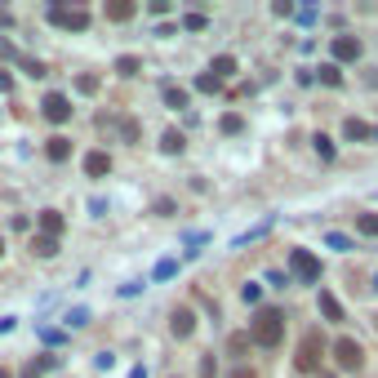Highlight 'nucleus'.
<instances>
[{"mask_svg": "<svg viewBox=\"0 0 378 378\" xmlns=\"http://www.w3.org/2000/svg\"><path fill=\"white\" fill-rule=\"evenodd\" d=\"M267 227H272V218H267V223H259V227H254V231H245V236H236V240H231V245H249V240H259V236H267Z\"/></svg>", "mask_w": 378, "mask_h": 378, "instance_id": "b1692460", "label": "nucleus"}, {"mask_svg": "<svg viewBox=\"0 0 378 378\" xmlns=\"http://www.w3.org/2000/svg\"><path fill=\"white\" fill-rule=\"evenodd\" d=\"M129 378H147V370H143V365H138V370H129Z\"/></svg>", "mask_w": 378, "mask_h": 378, "instance_id": "a19ab883", "label": "nucleus"}, {"mask_svg": "<svg viewBox=\"0 0 378 378\" xmlns=\"http://www.w3.org/2000/svg\"><path fill=\"white\" fill-rule=\"evenodd\" d=\"M240 298H245V303H249V307H254V303H259V298H263V285H254V280H249V285H245V289H240Z\"/></svg>", "mask_w": 378, "mask_h": 378, "instance_id": "72a5a7b5", "label": "nucleus"}, {"mask_svg": "<svg viewBox=\"0 0 378 378\" xmlns=\"http://www.w3.org/2000/svg\"><path fill=\"white\" fill-rule=\"evenodd\" d=\"M227 347H231V356H240V351L249 347V334H231V343H227Z\"/></svg>", "mask_w": 378, "mask_h": 378, "instance_id": "c9c22d12", "label": "nucleus"}, {"mask_svg": "<svg viewBox=\"0 0 378 378\" xmlns=\"http://www.w3.org/2000/svg\"><path fill=\"white\" fill-rule=\"evenodd\" d=\"M0 259H5V236H0Z\"/></svg>", "mask_w": 378, "mask_h": 378, "instance_id": "c03bdc74", "label": "nucleus"}, {"mask_svg": "<svg viewBox=\"0 0 378 378\" xmlns=\"http://www.w3.org/2000/svg\"><path fill=\"white\" fill-rule=\"evenodd\" d=\"M280 338H285V312H276V307H259V316L249 321V343H259V347H276Z\"/></svg>", "mask_w": 378, "mask_h": 378, "instance_id": "f257e3e1", "label": "nucleus"}, {"mask_svg": "<svg viewBox=\"0 0 378 378\" xmlns=\"http://www.w3.org/2000/svg\"><path fill=\"white\" fill-rule=\"evenodd\" d=\"M85 174H89V178H107V174H112V156H107V152H85Z\"/></svg>", "mask_w": 378, "mask_h": 378, "instance_id": "1a4fd4ad", "label": "nucleus"}, {"mask_svg": "<svg viewBox=\"0 0 378 378\" xmlns=\"http://www.w3.org/2000/svg\"><path fill=\"white\" fill-rule=\"evenodd\" d=\"M182 147H187V138H182L178 129H165V133H161V152H165V156H178Z\"/></svg>", "mask_w": 378, "mask_h": 378, "instance_id": "dca6fc26", "label": "nucleus"}, {"mask_svg": "<svg viewBox=\"0 0 378 378\" xmlns=\"http://www.w3.org/2000/svg\"><path fill=\"white\" fill-rule=\"evenodd\" d=\"M356 231L361 236H378V214H356Z\"/></svg>", "mask_w": 378, "mask_h": 378, "instance_id": "aec40b11", "label": "nucleus"}, {"mask_svg": "<svg viewBox=\"0 0 378 378\" xmlns=\"http://www.w3.org/2000/svg\"><path fill=\"white\" fill-rule=\"evenodd\" d=\"M343 138H347V143H370V138H374V129L365 125L361 116H347V120H343Z\"/></svg>", "mask_w": 378, "mask_h": 378, "instance_id": "9d476101", "label": "nucleus"}, {"mask_svg": "<svg viewBox=\"0 0 378 378\" xmlns=\"http://www.w3.org/2000/svg\"><path fill=\"white\" fill-rule=\"evenodd\" d=\"M312 147H316V156H321V161H334V143H329L325 133H316V138H312Z\"/></svg>", "mask_w": 378, "mask_h": 378, "instance_id": "5701e85b", "label": "nucleus"}, {"mask_svg": "<svg viewBox=\"0 0 378 378\" xmlns=\"http://www.w3.org/2000/svg\"><path fill=\"white\" fill-rule=\"evenodd\" d=\"M289 272H294L303 285H316L321 280V259L312 249H289Z\"/></svg>", "mask_w": 378, "mask_h": 378, "instance_id": "20e7f679", "label": "nucleus"}, {"mask_svg": "<svg viewBox=\"0 0 378 378\" xmlns=\"http://www.w3.org/2000/svg\"><path fill=\"white\" fill-rule=\"evenodd\" d=\"M361 54H365V45L356 41V36H334V58L338 63H356Z\"/></svg>", "mask_w": 378, "mask_h": 378, "instance_id": "6e6552de", "label": "nucleus"}, {"mask_svg": "<svg viewBox=\"0 0 378 378\" xmlns=\"http://www.w3.org/2000/svg\"><path fill=\"white\" fill-rule=\"evenodd\" d=\"M231 378H254V374H249V370H236V374H231Z\"/></svg>", "mask_w": 378, "mask_h": 378, "instance_id": "79ce46f5", "label": "nucleus"}, {"mask_svg": "<svg viewBox=\"0 0 378 378\" xmlns=\"http://www.w3.org/2000/svg\"><path fill=\"white\" fill-rule=\"evenodd\" d=\"M138 67H143V63H138L133 54H120V58H116V71H120V76H138Z\"/></svg>", "mask_w": 378, "mask_h": 378, "instance_id": "412c9836", "label": "nucleus"}, {"mask_svg": "<svg viewBox=\"0 0 378 378\" xmlns=\"http://www.w3.org/2000/svg\"><path fill=\"white\" fill-rule=\"evenodd\" d=\"M58 370V356H36L27 370H22V378H45V374H54Z\"/></svg>", "mask_w": 378, "mask_h": 378, "instance_id": "ddd939ff", "label": "nucleus"}, {"mask_svg": "<svg viewBox=\"0 0 378 378\" xmlns=\"http://www.w3.org/2000/svg\"><path fill=\"white\" fill-rule=\"evenodd\" d=\"M174 272H178V263H174V259H165V263H156V272H152V276H156V280H169Z\"/></svg>", "mask_w": 378, "mask_h": 378, "instance_id": "c85d7f7f", "label": "nucleus"}, {"mask_svg": "<svg viewBox=\"0 0 378 378\" xmlns=\"http://www.w3.org/2000/svg\"><path fill=\"white\" fill-rule=\"evenodd\" d=\"M107 18H112V22H129L133 5H129V0H112V5H107Z\"/></svg>", "mask_w": 378, "mask_h": 378, "instance_id": "a211bd4d", "label": "nucleus"}, {"mask_svg": "<svg viewBox=\"0 0 378 378\" xmlns=\"http://www.w3.org/2000/svg\"><path fill=\"white\" fill-rule=\"evenodd\" d=\"M325 245H329V249H351V240L343 236V231H329V236H325Z\"/></svg>", "mask_w": 378, "mask_h": 378, "instance_id": "7c9ffc66", "label": "nucleus"}, {"mask_svg": "<svg viewBox=\"0 0 378 378\" xmlns=\"http://www.w3.org/2000/svg\"><path fill=\"white\" fill-rule=\"evenodd\" d=\"M0 58H5V63L14 58V63H18V45H14V41H5V36H0Z\"/></svg>", "mask_w": 378, "mask_h": 378, "instance_id": "f704fd0d", "label": "nucleus"}, {"mask_svg": "<svg viewBox=\"0 0 378 378\" xmlns=\"http://www.w3.org/2000/svg\"><path fill=\"white\" fill-rule=\"evenodd\" d=\"M240 129H245V120H240L236 112H227L223 116V133H240Z\"/></svg>", "mask_w": 378, "mask_h": 378, "instance_id": "c756f323", "label": "nucleus"}, {"mask_svg": "<svg viewBox=\"0 0 378 378\" xmlns=\"http://www.w3.org/2000/svg\"><path fill=\"white\" fill-rule=\"evenodd\" d=\"M201 378H218V365H214V356H201Z\"/></svg>", "mask_w": 378, "mask_h": 378, "instance_id": "e433bc0d", "label": "nucleus"}, {"mask_svg": "<svg viewBox=\"0 0 378 378\" xmlns=\"http://www.w3.org/2000/svg\"><path fill=\"white\" fill-rule=\"evenodd\" d=\"M45 18H50L54 27H63V31H85L89 27V9H71V5H50Z\"/></svg>", "mask_w": 378, "mask_h": 378, "instance_id": "7ed1b4c3", "label": "nucleus"}, {"mask_svg": "<svg viewBox=\"0 0 378 378\" xmlns=\"http://www.w3.org/2000/svg\"><path fill=\"white\" fill-rule=\"evenodd\" d=\"M76 89L80 94H99V76H76Z\"/></svg>", "mask_w": 378, "mask_h": 378, "instance_id": "473e14b6", "label": "nucleus"}, {"mask_svg": "<svg viewBox=\"0 0 378 378\" xmlns=\"http://www.w3.org/2000/svg\"><path fill=\"white\" fill-rule=\"evenodd\" d=\"M67 325H71V329L89 325V307H71V312H67Z\"/></svg>", "mask_w": 378, "mask_h": 378, "instance_id": "a878e982", "label": "nucleus"}, {"mask_svg": "<svg viewBox=\"0 0 378 378\" xmlns=\"http://www.w3.org/2000/svg\"><path fill=\"white\" fill-rule=\"evenodd\" d=\"M374 289H378V276H374Z\"/></svg>", "mask_w": 378, "mask_h": 378, "instance_id": "a18cd8bd", "label": "nucleus"}, {"mask_svg": "<svg viewBox=\"0 0 378 378\" xmlns=\"http://www.w3.org/2000/svg\"><path fill=\"white\" fill-rule=\"evenodd\" d=\"M14 89H18V80L9 76V71H0V94H14Z\"/></svg>", "mask_w": 378, "mask_h": 378, "instance_id": "4c0bfd02", "label": "nucleus"}, {"mask_svg": "<svg viewBox=\"0 0 378 378\" xmlns=\"http://www.w3.org/2000/svg\"><path fill=\"white\" fill-rule=\"evenodd\" d=\"M334 365H338V370H347V374L365 365V351H361L356 338H338V343H334Z\"/></svg>", "mask_w": 378, "mask_h": 378, "instance_id": "39448f33", "label": "nucleus"}, {"mask_svg": "<svg viewBox=\"0 0 378 378\" xmlns=\"http://www.w3.org/2000/svg\"><path fill=\"white\" fill-rule=\"evenodd\" d=\"M41 116L50 120V125H63V120L71 116V99H67V94H58V89H50L41 99Z\"/></svg>", "mask_w": 378, "mask_h": 378, "instance_id": "423d86ee", "label": "nucleus"}, {"mask_svg": "<svg viewBox=\"0 0 378 378\" xmlns=\"http://www.w3.org/2000/svg\"><path fill=\"white\" fill-rule=\"evenodd\" d=\"M196 89L201 94H218V89H223V80H214L210 71H205V76H196Z\"/></svg>", "mask_w": 378, "mask_h": 378, "instance_id": "393cba45", "label": "nucleus"}, {"mask_svg": "<svg viewBox=\"0 0 378 378\" xmlns=\"http://www.w3.org/2000/svg\"><path fill=\"white\" fill-rule=\"evenodd\" d=\"M45 156H50L54 165H63L67 156H71V138H63V133H54V138L45 143Z\"/></svg>", "mask_w": 378, "mask_h": 378, "instance_id": "9b49d317", "label": "nucleus"}, {"mask_svg": "<svg viewBox=\"0 0 378 378\" xmlns=\"http://www.w3.org/2000/svg\"><path fill=\"white\" fill-rule=\"evenodd\" d=\"M14 325H18V316H0V334H9Z\"/></svg>", "mask_w": 378, "mask_h": 378, "instance_id": "ea45409f", "label": "nucleus"}, {"mask_svg": "<svg viewBox=\"0 0 378 378\" xmlns=\"http://www.w3.org/2000/svg\"><path fill=\"white\" fill-rule=\"evenodd\" d=\"M120 133H125V138L133 143V138H138V120H125V125H120Z\"/></svg>", "mask_w": 378, "mask_h": 378, "instance_id": "58836bf2", "label": "nucleus"}, {"mask_svg": "<svg viewBox=\"0 0 378 378\" xmlns=\"http://www.w3.org/2000/svg\"><path fill=\"white\" fill-rule=\"evenodd\" d=\"M41 338H45V343H54V347H63V343H67L63 329H50V325H41Z\"/></svg>", "mask_w": 378, "mask_h": 378, "instance_id": "bb28decb", "label": "nucleus"}, {"mask_svg": "<svg viewBox=\"0 0 378 378\" xmlns=\"http://www.w3.org/2000/svg\"><path fill=\"white\" fill-rule=\"evenodd\" d=\"M165 107L182 112V107H187V89H178V85H165Z\"/></svg>", "mask_w": 378, "mask_h": 378, "instance_id": "6ab92c4d", "label": "nucleus"}, {"mask_svg": "<svg viewBox=\"0 0 378 378\" xmlns=\"http://www.w3.org/2000/svg\"><path fill=\"white\" fill-rule=\"evenodd\" d=\"M210 76H214V80L236 76V58H231V54H218V58H214V67H210Z\"/></svg>", "mask_w": 378, "mask_h": 378, "instance_id": "4468645a", "label": "nucleus"}, {"mask_svg": "<svg viewBox=\"0 0 378 378\" xmlns=\"http://www.w3.org/2000/svg\"><path fill=\"white\" fill-rule=\"evenodd\" d=\"M321 80L329 85V89H338V85H343V71H338V63H325V67H321Z\"/></svg>", "mask_w": 378, "mask_h": 378, "instance_id": "4be33fe9", "label": "nucleus"}, {"mask_svg": "<svg viewBox=\"0 0 378 378\" xmlns=\"http://www.w3.org/2000/svg\"><path fill=\"white\" fill-rule=\"evenodd\" d=\"M321 356H325V338H321V329H307V334H303V343H298L294 365H298L303 374H316V370H321Z\"/></svg>", "mask_w": 378, "mask_h": 378, "instance_id": "f03ea898", "label": "nucleus"}, {"mask_svg": "<svg viewBox=\"0 0 378 378\" xmlns=\"http://www.w3.org/2000/svg\"><path fill=\"white\" fill-rule=\"evenodd\" d=\"M41 227H45V236H63V214L58 210H41Z\"/></svg>", "mask_w": 378, "mask_h": 378, "instance_id": "2eb2a0df", "label": "nucleus"}, {"mask_svg": "<svg viewBox=\"0 0 378 378\" xmlns=\"http://www.w3.org/2000/svg\"><path fill=\"white\" fill-rule=\"evenodd\" d=\"M18 67L27 71V76H45V63H36V58H18Z\"/></svg>", "mask_w": 378, "mask_h": 378, "instance_id": "2f4dec72", "label": "nucleus"}, {"mask_svg": "<svg viewBox=\"0 0 378 378\" xmlns=\"http://www.w3.org/2000/svg\"><path fill=\"white\" fill-rule=\"evenodd\" d=\"M0 378H14V374H9V370H5V365H0Z\"/></svg>", "mask_w": 378, "mask_h": 378, "instance_id": "37998d69", "label": "nucleus"}, {"mask_svg": "<svg viewBox=\"0 0 378 378\" xmlns=\"http://www.w3.org/2000/svg\"><path fill=\"white\" fill-rule=\"evenodd\" d=\"M31 254H36V259H54V254H58V240H54V236H36V240H31Z\"/></svg>", "mask_w": 378, "mask_h": 378, "instance_id": "f3484780", "label": "nucleus"}, {"mask_svg": "<svg viewBox=\"0 0 378 378\" xmlns=\"http://www.w3.org/2000/svg\"><path fill=\"white\" fill-rule=\"evenodd\" d=\"M169 334H174V338H191V334H196V312H191V307H174V312H169Z\"/></svg>", "mask_w": 378, "mask_h": 378, "instance_id": "0eeeda50", "label": "nucleus"}, {"mask_svg": "<svg viewBox=\"0 0 378 378\" xmlns=\"http://www.w3.org/2000/svg\"><path fill=\"white\" fill-rule=\"evenodd\" d=\"M182 27H187V31H205V27H210V18H205V14H187V18H182Z\"/></svg>", "mask_w": 378, "mask_h": 378, "instance_id": "cd10ccee", "label": "nucleus"}, {"mask_svg": "<svg viewBox=\"0 0 378 378\" xmlns=\"http://www.w3.org/2000/svg\"><path fill=\"white\" fill-rule=\"evenodd\" d=\"M316 303H321V316H325V321H343V303H338L334 294H329V289H321V298H316Z\"/></svg>", "mask_w": 378, "mask_h": 378, "instance_id": "f8f14e48", "label": "nucleus"}]
</instances>
